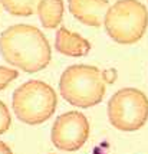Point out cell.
Returning a JSON list of instances; mask_svg holds the SVG:
<instances>
[{"mask_svg":"<svg viewBox=\"0 0 148 154\" xmlns=\"http://www.w3.org/2000/svg\"><path fill=\"white\" fill-rule=\"evenodd\" d=\"M0 55L9 65L35 74L49 65L52 51L41 29L13 25L0 35Z\"/></svg>","mask_w":148,"mask_h":154,"instance_id":"obj_1","label":"cell"},{"mask_svg":"<svg viewBox=\"0 0 148 154\" xmlns=\"http://www.w3.org/2000/svg\"><path fill=\"white\" fill-rule=\"evenodd\" d=\"M62 98L71 105L91 108L105 95L104 71L91 65H72L63 71L59 81Z\"/></svg>","mask_w":148,"mask_h":154,"instance_id":"obj_2","label":"cell"},{"mask_svg":"<svg viewBox=\"0 0 148 154\" xmlns=\"http://www.w3.org/2000/svg\"><path fill=\"white\" fill-rule=\"evenodd\" d=\"M58 97L55 89L43 81L32 79L22 84L13 92V111L17 120L27 125L47 121L56 109Z\"/></svg>","mask_w":148,"mask_h":154,"instance_id":"obj_3","label":"cell"},{"mask_svg":"<svg viewBox=\"0 0 148 154\" xmlns=\"http://www.w3.org/2000/svg\"><path fill=\"white\" fill-rule=\"evenodd\" d=\"M104 25L114 42L132 45L147 30L148 10L138 0H118L108 9Z\"/></svg>","mask_w":148,"mask_h":154,"instance_id":"obj_4","label":"cell"},{"mask_svg":"<svg viewBox=\"0 0 148 154\" xmlns=\"http://www.w3.org/2000/svg\"><path fill=\"white\" fill-rule=\"evenodd\" d=\"M109 122L119 131H137L148 120V98L137 88H124L108 102Z\"/></svg>","mask_w":148,"mask_h":154,"instance_id":"obj_5","label":"cell"},{"mask_svg":"<svg viewBox=\"0 0 148 154\" xmlns=\"http://www.w3.org/2000/svg\"><path fill=\"white\" fill-rule=\"evenodd\" d=\"M89 137V122L78 111H68L59 115L52 125L50 138L56 148L63 151H76Z\"/></svg>","mask_w":148,"mask_h":154,"instance_id":"obj_6","label":"cell"},{"mask_svg":"<svg viewBox=\"0 0 148 154\" xmlns=\"http://www.w3.org/2000/svg\"><path fill=\"white\" fill-rule=\"evenodd\" d=\"M68 6L75 19L92 27H99L105 22L111 7L108 0H68Z\"/></svg>","mask_w":148,"mask_h":154,"instance_id":"obj_7","label":"cell"},{"mask_svg":"<svg viewBox=\"0 0 148 154\" xmlns=\"http://www.w3.org/2000/svg\"><path fill=\"white\" fill-rule=\"evenodd\" d=\"M55 48L62 55L79 58L91 51V43L81 35L71 32L66 27H59L55 38Z\"/></svg>","mask_w":148,"mask_h":154,"instance_id":"obj_8","label":"cell"},{"mask_svg":"<svg viewBox=\"0 0 148 154\" xmlns=\"http://www.w3.org/2000/svg\"><path fill=\"white\" fill-rule=\"evenodd\" d=\"M63 0H41L36 13L45 29H55L63 19Z\"/></svg>","mask_w":148,"mask_h":154,"instance_id":"obj_9","label":"cell"},{"mask_svg":"<svg viewBox=\"0 0 148 154\" xmlns=\"http://www.w3.org/2000/svg\"><path fill=\"white\" fill-rule=\"evenodd\" d=\"M0 3L10 14L27 17L38 10L41 0H0Z\"/></svg>","mask_w":148,"mask_h":154,"instance_id":"obj_10","label":"cell"},{"mask_svg":"<svg viewBox=\"0 0 148 154\" xmlns=\"http://www.w3.org/2000/svg\"><path fill=\"white\" fill-rule=\"evenodd\" d=\"M17 76H19V74H17L16 69L0 66V91H3V89H5L12 81L16 79Z\"/></svg>","mask_w":148,"mask_h":154,"instance_id":"obj_11","label":"cell"},{"mask_svg":"<svg viewBox=\"0 0 148 154\" xmlns=\"http://www.w3.org/2000/svg\"><path fill=\"white\" fill-rule=\"evenodd\" d=\"M10 124H12L10 112L7 109L6 104L0 101V134H5L7 130L10 128Z\"/></svg>","mask_w":148,"mask_h":154,"instance_id":"obj_12","label":"cell"},{"mask_svg":"<svg viewBox=\"0 0 148 154\" xmlns=\"http://www.w3.org/2000/svg\"><path fill=\"white\" fill-rule=\"evenodd\" d=\"M0 154H13V153H12V150H10V147L7 146L6 143L0 141Z\"/></svg>","mask_w":148,"mask_h":154,"instance_id":"obj_13","label":"cell"}]
</instances>
